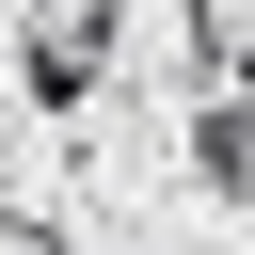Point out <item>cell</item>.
I'll list each match as a JSON object with an SVG mask.
<instances>
[{"instance_id": "cell-1", "label": "cell", "mask_w": 255, "mask_h": 255, "mask_svg": "<svg viewBox=\"0 0 255 255\" xmlns=\"http://www.w3.org/2000/svg\"><path fill=\"white\" fill-rule=\"evenodd\" d=\"M191 175H207V207L255 223V96H191Z\"/></svg>"}, {"instance_id": "cell-2", "label": "cell", "mask_w": 255, "mask_h": 255, "mask_svg": "<svg viewBox=\"0 0 255 255\" xmlns=\"http://www.w3.org/2000/svg\"><path fill=\"white\" fill-rule=\"evenodd\" d=\"M191 32V96H255V0H175Z\"/></svg>"}]
</instances>
